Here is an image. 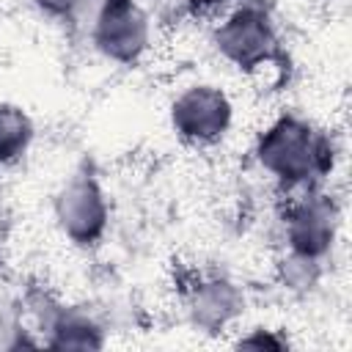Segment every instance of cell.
I'll list each match as a JSON object with an SVG mask.
<instances>
[{
    "label": "cell",
    "mask_w": 352,
    "mask_h": 352,
    "mask_svg": "<svg viewBox=\"0 0 352 352\" xmlns=\"http://www.w3.org/2000/svg\"><path fill=\"white\" fill-rule=\"evenodd\" d=\"M258 165L289 190L316 187L336 165V143L314 121L283 113L256 140Z\"/></svg>",
    "instance_id": "obj_1"
},
{
    "label": "cell",
    "mask_w": 352,
    "mask_h": 352,
    "mask_svg": "<svg viewBox=\"0 0 352 352\" xmlns=\"http://www.w3.org/2000/svg\"><path fill=\"white\" fill-rule=\"evenodd\" d=\"M214 50L239 72H258L280 60V36L272 14L258 0L234 6L212 33Z\"/></svg>",
    "instance_id": "obj_2"
},
{
    "label": "cell",
    "mask_w": 352,
    "mask_h": 352,
    "mask_svg": "<svg viewBox=\"0 0 352 352\" xmlns=\"http://www.w3.org/2000/svg\"><path fill=\"white\" fill-rule=\"evenodd\" d=\"M94 47L113 63H138L151 44V22L138 0H99L91 19Z\"/></svg>",
    "instance_id": "obj_3"
},
{
    "label": "cell",
    "mask_w": 352,
    "mask_h": 352,
    "mask_svg": "<svg viewBox=\"0 0 352 352\" xmlns=\"http://www.w3.org/2000/svg\"><path fill=\"white\" fill-rule=\"evenodd\" d=\"M234 121V104L217 85L198 82L184 88L170 104V126L187 146L220 143Z\"/></svg>",
    "instance_id": "obj_4"
},
{
    "label": "cell",
    "mask_w": 352,
    "mask_h": 352,
    "mask_svg": "<svg viewBox=\"0 0 352 352\" xmlns=\"http://www.w3.org/2000/svg\"><path fill=\"white\" fill-rule=\"evenodd\" d=\"M341 214L330 195L319 192L316 187L302 190L297 198L289 201L283 214V231L292 256L322 261L338 236Z\"/></svg>",
    "instance_id": "obj_5"
},
{
    "label": "cell",
    "mask_w": 352,
    "mask_h": 352,
    "mask_svg": "<svg viewBox=\"0 0 352 352\" xmlns=\"http://www.w3.org/2000/svg\"><path fill=\"white\" fill-rule=\"evenodd\" d=\"M52 209L60 231L74 245H96L107 231L110 206L102 184L88 170H80L69 182H63V187L55 192Z\"/></svg>",
    "instance_id": "obj_6"
},
{
    "label": "cell",
    "mask_w": 352,
    "mask_h": 352,
    "mask_svg": "<svg viewBox=\"0 0 352 352\" xmlns=\"http://www.w3.org/2000/svg\"><path fill=\"white\" fill-rule=\"evenodd\" d=\"M33 121L19 104L0 102V165L19 162L33 143Z\"/></svg>",
    "instance_id": "obj_7"
},
{
    "label": "cell",
    "mask_w": 352,
    "mask_h": 352,
    "mask_svg": "<svg viewBox=\"0 0 352 352\" xmlns=\"http://www.w3.org/2000/svg\"><path fill=\"white\" fill-rule=\"evenodd\" d=\"M52 346H66V349H94L102 346V336L99 327L91 316L80 314V311H63L58 314V319L52 322Z\"/></svg>",
    "instance_id": "obj_8"
},
{
    "label": "cell",
    "mask_w": 352,
    "mask_h": 352,
    "mask_svg": "<svg viewBox=\"0 0 352 352\" xmlns=\"http://www.w3.org/2000/svg\"><path fill=\"white\" fill-rule=\"evenodd\" d=\"M234 302H236L234 289L220 280L204 283L192 294V311L201 324H223L234 314Z\"/></svg>",
    "instance_id": "obj_9"
},
{
    "label": "cell",
    "mask_w": 352,
    "mask_h": 352,
    "mask_svg": "<svg viewBox=\"0 0 352 352\" xmlns=\"http://www.w3.org/2000/svg\"><path fill=\"white\" fill-rule=\"evenodd\" d=\"M33 6L60 22H74L80 16V11L85 8V0H33Z\"/></svg>",
    "instance_id": "obj_10"
},
{
    "label": "cell",
    "mask_w": 352,
    "mask_h": 352,
    "mask_svg": "<svg viewBox=\"0 0 352 352\" xmlns=\"http://www.w3.org/2000/svg\"><path fill=\"white\" fill-rule=\"evenodd\" d=\"M187 3H190L192 8H204V11H206V8H220V6H226L228 0H187Z\"/></svg>",
    "instance_id": "obj_11"
}]
</instances>
